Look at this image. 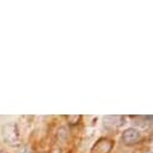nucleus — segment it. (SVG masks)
<instances>
[{
    "label": "nucleus",
    "mask_w": 153,
    "mask_h": 153,
    "mask_svg": "<svg viewBox=\"0 0 153 153\" xmlns=\"http://www.w3.org/2000/svg\"><path fill=\"white\" fill-rule=\"evenodd\" d=\"M0 153H9V152H6V151H0Z\"/></svg>",
    "instance_id": "6"
},
{
    "label": "nucleus",
    "mask_w": 153,
    "mask_h": 153,
    "mask_svg": "<svg viewBox=\"0 0 153 153\" xmlns=\"http://www.w3.org/2000/svg\"><path fill=\"white\" fill-rule=\"evenodd\" d=\"M1 135L6 143L11 146H18L21 145V136L19 130L16 126V123H6L1 128Z\"/></svg>",
    "instance_id": "1"
},
{
    "label": "nucleus",
    "mask_w": 153,
    "mask_h": 153,
    "mask_svg": "<svg viewBox=\"0 0 153 153\" xmlns=\"http://www.w3.org/2000/svg\"><path fill=\"white\" fill-rule=\"evenodd\" d=\"M140 139H141V134L136 128H128L122 134V141L127 146H131V145L137 143L140 141Z\"/></svg>",
    "instance_id": "2"
},
{
    "label": "nucleus",
    "mask_w": 153,
    "mask_h": 153,
    "mask_svg": "<svg viewBox=\"0 0 153 153\" xmlns=\"http://www.w3.org/2000/svg\"><path fill=\"white\" fill-rule=\"evenodd\" d=\"M113 147V142L106 137H101L98 142L93 146L92 153H108Z\"/></svg>",
    "instance_id": "3"
},
{
    "label": "nucleus",
    "mask_w": 153,
    "mask_h": 153,
    "mask_svg": "<svg viewBox=\"0 0 153 153\" xmlns=\"http://www.w3.org/2000/svg\"><path fill=\"white\" fill-rule=\"evenodd\" d=\"M123 121H124V117L122 116H107L104 118L105 126L107 128H118L123 124Z\"/></svg>",
    "instance_id": "4"
},
{
    "label": "nucleus",
    "mask_w": 153,
    "mask_h": 153,
    "mask_svg": "<svg viewBox=\"0 0 153 153\" xmlns=\"http://www.w3.org/2000/svg\"><path fill=\"white\" fill-rule=\"evenodd\" d=\"M66 120L70 126H76V124H79L81 116H79V114H70V116H66Z\"/></svg>",
    "instance_id": "5"
}]
</instances>
